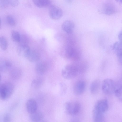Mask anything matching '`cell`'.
<instances>
[{"mask_svg":"<svg viewBox=\"0 0 122 122\" xmlns=\"http://www.w3.org/2000/svg\"><path fill=\"white\" fill-rule=\"evenodd\" d=\"M60 54L63 58L74 61L80 59L81 55L78 50L71 45L66 46L61 50Z\"/></svg>","mask_w":122,"mask_h":122,"instance_id":"obj_1","label":"cell"},{"mask_svg":"<svg viewBox=\"0 0 122 122\" xmlns=\"http://www.w3.org/2000/svg\"><path fill=\"white\" fill-rule=\"evenodd\" d=\"M79 71L78 67L74 65H68L64 66L62 69L61 75L66 79H71L76 77Z\"/></svg>","mask_w":122,"mask_h":122,"instance_id":"obj_2","label":"cell"},{"mask_svg":"<svg viewBox=\"0 0 122 122\" xmlns=\"http://www.w3.org/2000/svg\"><path fill=\"white\" fill-rule=\"evenodd\" d=\"M14 89V85L10 82H6L0 85V97L2 100H5L12 94Z\"/></svg>","mask_w":122,"mask_h":122,"instance_id":"obj_3","label":"cell"},{"mask_svg":"<svg viewBox=\"0 0 122 122\" xmlns=\"http://www.w3.org/2000/svg\"><path fill=\"white\" fill-rule=\"evenodd\" d=\"M102 88L103 92L108 95H110L114 93L116 89L114 82L112 80L109 78L103 80Z\"/></svg>","mask_w":122,"mask_h":122,"instance_id":"obj_4","label":"cell"},{"mask_svg":"<svg viewBox=\"0 0 122 122\" xmlns=\"http://www.w3.org/2000/svg\"><path fill=\"white\" fill-rule=\"evenodd\" d=\"M66 112L70 115H75L79 112L80 109V103L77 102L68 101L65 105Z\"/></svg>","mask_w":122,"mask_h":122,"instance_id":"obj_5","label":"cell"},{"mask_svg":"<svg viewBox=\"0 0 122 122\" xmlns=\"http://www.w3.org/2000/svg\"><path fill=\"white\" fill-rule=\"evenodd\" d=\"M108 107L107 100L106 99H103L100 100L96 102L93 110L103 114L108 110Z\"/></svg>","mask_w":122,"mask_h":122,"instance_id":"obj_6","label":"cell"},{"mask_svg":"<svg viewBox=\"0 0 122 122\" xmlns=\"http://www.w3.org/2000/svg\"><path fill=\"white\" fill-rule=\"evenodd\" d=\"M49 12L50 17L54 20L60 19L63 14V11L61 8L53 5L49 7Z\"/></svg>","mask_w":122,"mask_h":122,"instance_id":"obj_7","label":"cell"},{"mask_svg":"<svg viewBox=\"0 0 122 122\" xmlns=\"http://www.w3.org/2000/svg\"><path fill=\"white\" fill-rule=\"evenodd\" d=\"M85 88V82L82 81H79L74 84L73 88V92L74 94L76 96H79L82 94L84 92Z\"/></svg>","mask_w":122,"mask_h":122,"instance_id":"obj_8","label":"cell"},{"mask_svg":"<svg viewBox=\"0 0 122 122\" xmlns=\"http://www.w3.org/2000/svg\"><path fill=\"white\" fill-rule=\"evenodd\" d=\"M102 12L106 15H110L114 13L116 11V8L112 3L107 2L104 3L102 5Z\"/></svg>","mask_w":122,"mask_h":122,"instance_id":"obj_9","label":"cell"},{"mask_svg":"<svg viewBox=\"0 0 122 122\" xmlns=\"http://www.w3.org/2000/svg\"><path fill=\"white\" fill-rule=\"evenodd\" d=\"M26 107L27 112L30 114L37 111V104L35 100L33 99H30L27 101Z\"/></svg>","mask_w":122,"mask_h":122,"instance_id":"obj_10","label":"cell"},{"mask_svg":"<svg viewBox=\"0 0 122 122\" xmlns=\"http://www.w3.org/2000/svg\"><path fill=\"white\" fill-rule=\"evenodd\" d=\"M47 63L44 61H41L37 63L35 66V70L36 73L39 75H42L45 73L48 69Z\"/></svg>","mask_w":122,"mask_h":122,"instance_id":"obj_11","label":"cell"},{"mask_svg":"<svg viewBox=\"0 0 122 122\" xmlns=\"http://www.w3.org/2000/svg\"><path fill=\"white\" fill-rule=\"evenodd\" d=\"M74 28V23L71 21L69 20H66L64 22L62 25L63 30L68 34L72 33Z\"/></svg>","mask_w":122,"mask_h":122,"instance_id":"obj_12","label":"cell"},{"mask_svg":"<svg viewBox=\"0 0 122 122\" xmlns=\"http://www.w3.org/2000/svg\"><path fill=\"white\" fill-rule=\"evenodd\" d=\"M31 49L28 45H19L17 48V52L20 56L26 58Z\"/></svg>","mask_w":122,"mask_h":122,"instance_id":"obj_13","label":"cell"},{"mask_svg":"<svg viewBox=\"0 0 122 122\" xmlns=\"http://www.w3.org/2000/svg\"><path fill=\"white\" fill-rule=\"evenodd\" d=\"M26 58L30 62H36L39 60L40 55L36 51L31 49Z\"/></svg>","mask_w":122,"mask_h":122,"instance_id":"obj_14","label":"cell"},{"mask_svg":"<svg viewBox=\"0 0 122 122\" xmlns=\"http://www.w3.org/2000/svg\"><path fill=\"white\" fill-rule=\"evenodd\" d=\"M101 86L100 81L96 79L93 81L90 86V90L91 94L95 95L97 94L99 92Z\"/></svg>","mask_w":122,"mask_h":122,"instance_id":"obj_15","label":"cell"},{"mask_svg":"<svg viewBox=\"0 0 122 122\" xmlns=\"http://www.w3.org/2000/svg\"><path fill=\"white\" fill-rule=\"evenodd\" d=\"M22 74L21 70L18 67H14L11 69L9 73L10 77L13 79H19Z\"/></svg>","mask_w":122,"mask_h":122,"instance_id":"obj_16","label":"cell"},{"mask_svg":"<svg viewBox=\"0 0 122 122\" xmlns=\"http://www.w3.org/2000/svg\"><path fill=\"white\" fill-rule=\"evenodd\" d=\"M44 115L43 113L39 111L30 114V120L32 122H40L43 119Z\"/></svg>","mask_w":122,"mask_h":122,"instance_id":"obj_17","label":"cell"},{"mask_svg":"<svg viewBox=\"0 0 122 122\" xmlns=\"http://www.w3.org/2000/svg\"><path fill=\"white\" fill-rule=\"evenodd\" d=\"M12 67V64L9 61L6 60L0 61V71L3 72H6L9 71Z\"/></svg>","mask_w":122,"mask_h":122,"instance_id":"obj_18","label":"cell"},{"mask_svg":"<svg viewBox=\"0 0 122 122\" xmlns=\"http://www.w3.org/2000/svg\"><path fill=\"white\" fill-rule=\"evenodd\" d=\"M33 2L36 6L40 8H49L52 5L51 2L49 0H34Z\"/></svg>","mask_w":122,"mask_h":122,"instance_id":"obj_19","label":"cell"},{"mask_svg":"<svg viewBox=\"0 0 122 122\" xmlns=\"http://www.w3.org/2000/svg\"><path fill=\"white\" fill-rule=\"evenodd\" d=\"M115 53L119 57L122 55V42L119 41L115 42L112 46Z\"/></svg>","mask_w":122,"mask_h":122,"instance_id":"obj_20","label":"cell"},{"mask_svg":"<svg viewBox=\"0 0 122 122\" xmlns=\"http://www.w3.org/2000/svg\"><path fill=\"white\" fill-rule=\"evenodd\" d=\"M92 115L94 122H104L103 114L99 112L93 110Z\"/></svg>","mask_w":122,"mask_h":122,"instance_id":"obj_21","label":"cell"},{"mask_svg":"<svg viewBox=\"0 0 122 122\" xmlns=\"http://www.w3.org/2000/svg\"><path fill=\"white\" fill-rule=\"evenodd\" d=\"M43 83V80L42 79L40 78H36L32 81L31 84V86L35 89H39L41 87Z\"/></svg>","mask_w":122,"mask_h":122,"instance_id":"obj_22","label":"cell"},{"mask_svg":"<svg viewBox=\"0 0 122 122\" xmlns=\"http://www.w3.org/2000/svg\"><path fill=\"white\" fill-rule=\"evenodd\" d=\"M0 47L1 49L4 51L7 48L8 42L7 40L4 36H2L0 38Z\"/></svg>","mask_w":122,"mask_h":122,"instance_id":"obj_23","label":"cell"},{"mask_svg":"<svg viewBox=\"0 0 122 122\" xmlns=\"http://www.w3.org/2000/svg\"><path fill=\"white\" fill-rule=\"evenodd\" d=\"M21 35L17 31L13 30L11 33V37L14 41L19 43L20 40Z\"/></svg>","mask_w":122,"mask_h":122,"instance_id":"obj_24","label":"cell"},{"mask_svg":"<svg viewBox=\"0 0 122 122\" xmlns=\"http://www.w3.org/2000/svg\"><path fill=\"white\" fill-rule=\"evenodd\" d=\"M29 42V39L26 35H21L20 41L18 43L19 45H28Z\"/></svg>","mask_w":122,"mask_h":122,"instance_id":"obj_25","label":"cell"},{"mask_svg":"<svg viewBox=\"0 0 122 122\" xmlns=\"http://www.w3.org/2000/svg\"><path fill=\"white\" fill-rule=\"evenodd\" d=\"M60 93L61 95L65 94L67 92V87L66 85L63 82L60 84Z\"/></svg>","mask_w":122,"mask_h":122,"instance_id":"obj_26","label":"cell"},{"mask_svg":"<svg viewBox=\"0 0 122 122\" xmlns=\"http://www.w3.org/2000/svg\"><path fill=\"white\" fill-rule=\"evenodd\" d=\"M116 96L122 102V85L116 89L115 92Z\"/></svg>","mask_w":122,"mask_h":122,"instance_id":"obj_27","label":"cell"},{"mask_svg":"<svg viewBox=\"0 0 122 122\" xmlns=\"http://www.w3.org/2000/svg\"><path fill=\"white\" fill-rule=\"evenodd\" d=\"M6 20L7 23L9 25L12 26H15L16 25V21L10 15H7L6 17Z\"/></svg>","mask_w":122,"mask_h":122,"instance_id":"obj_28","label":"cell"},{"mask_svg":"<svg viewBox=\"0 0 122 122\" xmlns=\"http://www.w3.org/2000/svg\"><path fill=\"white\" fill-rule=\"evenodd\" d=\"M9 5V0H0V7L1 8L6 7Z\"/></svg>","mask_w":122,"mask_h":122,"instance_id":"obj_29","label":"cell"},{"mask_svg":"<svg viewBox=\"0 0 122 122\" xmlns=\"http://www.w3.org/2000/svg\"><path fill=\"white\" fill-rule=\"evenodd\" d=\"M11 117L9 113H6L3 117V122H10Z\"/></svg>","mask_w":122,"mask_h":122,"instance_id":"obj_30","label":"cell"},{"mask_svg":"<svg viewBox=\"0 0 122 122\" xmlns=\"http://www.w3.org/2000/svg\"><path fill=\"white\" fill-rule=\"evenodd\" d=\"M9 5L13 7H15L17 6L19 3V2L17 0H9Z\"/></svg>","mask_w":122,"mask_h":122,"instance_id":"obj_31","label":"cell"},{"mask_svg":"<svg viewBox=\"0 0 122 122\" xmlns=\"http://www.w3.org/2000/svg\"><path fill=\"white\" fill-rule=\"evenodd\" d=\"M118 37L120 41L122 42V30L120 32L119 34Z\"/></svg>","mask_w":122,"mask_h":122,"instance_id":"obj_32","label":"cell"},{"mask_svg":"<svg viewBox=\"0 0 122 122\" xmlns=\"http://www.w3.org/2000/svg\"><path fill=\"white\" fill-rule=\"evenodd\" d=\"M118 58L119 62L122 65V55Z\"/></svg>","mask_w":122,"mask_h":122,"instance_id":"obj_33","label":"cell"},{"mask_svg":"<svg viewBox=\"0 0 122 122\" xmlns=\"http://www.w3.org/2000/svg\"><path fill=\"white\" fill-rule=\"evenodd\" d=\"M118 2L122 4V0H117Z\"/></svg>","mask_w":122,"mask_h":122,"instance_id":"obj_34","label":"cell"},{"mask_svg":"<svg viewBox=\"0 0 122 122\" xmlns=\"http://www.w3.org/2000/svg\"><path fill=\"white\" fill-rule=\"evenodd\" d=\"M42 122H48L46 121H43Z\"/></svg>","mask_w":122,"mask_h":122,"instance_id":"obj_35","label":"cell"},{"mask_svg":"<svg viewBox=\"0 0 122 122\" xmlns=\"http://www.w3.org/2000/svg\"></svg>","mask_w":122,"mask_h":122,"instance_id":"obj_36","label":"cell"}]
</instances>
